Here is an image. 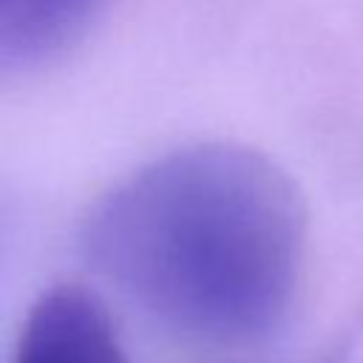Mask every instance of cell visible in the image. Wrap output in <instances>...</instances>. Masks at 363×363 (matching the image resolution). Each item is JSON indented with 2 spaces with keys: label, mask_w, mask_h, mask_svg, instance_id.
Returning a JSON list of instances; mask_svg holds the SVG:
<instances>
[{
  "label": "cell",
  "mask_w": 363,
  "mask_h": 363,
  "mask_svg": "<svg viewBox=\"0 0 363 363\" xmlns=\"http://www.w3.org/2000/svg\"><path fill=\"white\" fill-rule=\"evenodd\" d=\"M108 0H0V65H40L96 20Z\"/></svg>",
  "instance_id": "3957f363"
},
{
  "label": "cell",
  "mask_w": 363,
  "mask_h": 363,
  "mask_svg": "<svg viewBox=\"0 0 363 363\" xmlns=\"http://www.w3.org/2000/svg\"><path fill=\"white\" fill-rule=\"evenodd\" d=\"M82 244L167 329L241 346L269 337L292 306L303 207L272 159L196 142L116 182L91 207Z\"/></svg>",
  "instance_id": "6da1fadb"
},
{
  "label": "cell",
  "mask_w": 363,
  "mask_h": 363,
  "mask_svg": "<svg viewBox=\"0 0 363 363\" xmlns=\"http://www.w3.org/2000/svg\"><path fill=\"white\" fill-rule=\"evenodd\" d=\"M14 363H130L105 303L79 284H57L28 309Z\"/></svg>",
  "instance_id": "7a4b0ae2"
}]
</instances>
